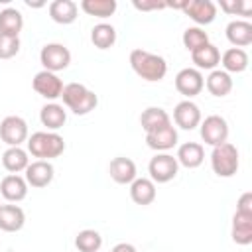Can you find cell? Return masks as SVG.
I'll return each instance as SVG.
<instances>
[{
	"mask_svg": "<svg viewBox=\"0 0 252 252\" xmlns=\"http://www.w3.org/2000/svg\"><path fill=\"white\" fill-rule=\"evenodd\" d=\"M2 165L6 171L10 173H20L26 171V167L30 165V158H28V150L20 148V146H12L2 154Z\"/></svg>",
	"mask_w": 252,
	"mask_h": 252,
	"instance_id": "obj_27",
	"label": "cell"
},
{
	"mask_svg": "<svg viewBox=\"0 0 252 252\" xmlns=\"http://www.w3.org/2000/svg\"><path fill=\"white\" fill-rule=\"evenodd\" d=\"M81 10L94 18H110L116 12V0H83Z\"/></svg>",
	"mask_w": 252,
	"mask_h": 252,
	"instance_id": "obj_31",
	"label": "cell"
},
{
	"mask_svg": "<svg viewBox=\"0 0 252 252\" xmlns=\"http://www.w3.org/2000/svg\"><path fill=\"white\" fill-rule=\"evenodd\" d=\"M226 39L234 47H246L252 43V24L248 20H232L226 26Z\"/></svg>",
	"mask_w": 252,
	"mask_h": 252,
	"instance_id": "obj_21",
	"label": "cell"
},
{
	"mask_svg": "<svg viewBox=\"0 0 252 252\" xmlns=\"http://www.w3.org/2000/svg\"><path fill=\"white\" fill-rule=\"evenodd\" d=\"M0 209H2V205H0Z\"/></svg>",
	"mask_w": 252,
	"mask_h": 252,
	"instance_id": "obj_38",
	"label": "cell"
},
{
	"mask_svg": "<svg viewBox=\"0 0 252 252\" xmlns=\"http://www.w3.org/2000/svg\"><path fill=\"white\" fill-rule=\"evenodd\" d=\"M148 171H150V179H152L154 183H167V181H171V179L177 175L179 163H177V159H175L171 154L159 152V154H156V156L150 159Z\"/></svg>",
	"mask_w": 252,
	"mask_h": 252,
	"instance_id": "obj_5",
	"label": "cell"
},
{
	"mask_svg": "<svg viewBox=\"0 0 252 252\" xmlns=\"http://www.w3.org/2000/svg\"><path fill=\"white\" fill-rule=\"evenodd\" d=\"M220 65L222 71L230 73H242L248 69V53L240 47H230L220 55Z\"/></svg>",
	"mask_w": 252,
	"mask_h": 252,
	"instance_id": "obj_26",
	"label": "cell"
},
{
	"mask_svg": "<svg viewBox=\"0 0 252 252\" xmlns=\"http://www.w3.org/2000/svg\"><path fill=\"white\" fill-rule=\"evenodd\" d=\"M183 45L189 49V51H195L199 49L201 45L209 43V33L203 30V28H197V26H191L183 32Z\"/></svg>",
	"mask_w": 252,
	"mask_h": 252,
	"instance_id": "obj_33",
	"label": "cell"
},
{
	"mask_svg": "<svg viewBox=\"0 0 252 252\" xmlns=\"http://www.w3.org/2000/svg\"><path fill=\"white\" fill-rule=\"evenodd\" d=\"M177 163L187 167V169H195L203 163L205 159V150L199 142H185L177 148V156H175Z\"/></svg>",
	"mask_w": 252,
	"mask_h": 252,
	"instance_id": "obj_18",
	"label": "cell"
},
{
	"mask_svg": "<svg viewBox=\"0 0 252 252\" xmlns=\"http://www.w3.org/2000/svg\"><path fill=\"white\" fill-rule=\"evenodd\" d=\"M20 51V37L0 33V59H12Z\"/></svg>",
	"mask_w": 252,
	"mask_h": 252,
	"instance_id": "obj_34",
	"label": "cell"
},
{
	"mask_svg": "<svg viewBox=\"0 0 252 252\" xmlns=\"http://www.w3.org/2000/svg\"><path fill=\"white\" fill-rule=\"evenodd\" d=\"M91 41H93V45L98 47V49H108V47H112V45L116 43V30H114V26L104 24V22L96 24V26L91 30Z\"/></svg>",
	"mask_w": 252,
	"mask_h": 252,
	"instance_id": "obj_30",
	"label": "cell"
},
{
	"mask_svg": "<svg viewBox=\"0 0 252 252\" xmlns=\"http://www.w3.org/2000/svg\"><path fill=\"white\" fill-rule=\"evenodd\" d=\"M134 8L136 10H142V12L144 10H161V8H167V2H163V0L161 2H158V0H146V2L144 0L142 2L140 0H134Z\"/></svg>",
	"mask_w": 252,
	"mask_h": 252,
	"instance_id": "obj_36",
	"label": "cell"
},
{
	"mask_svg": "<svg viewBox=\"0 0 252 252\" xmlns=\"http://www.w3.org/2000/svg\"><path fill=\"white\" fill-rule=\"evenodd\" d=\"M140 124H142V128L148 134V132H154V130H158L161 126L171 124V118H169V114L163 108H159V106H148L140 114Z\"/></svg>",
	"mask_w": 252,
	"mask_h": 252,
	"instance_id": "obj_28",
	"label": "cell"
},
{
	"mask_svg": "<svg viewBox=\"0 0 252 252\" xmlns=\"http://www.w3.org/2000/svg\"><path fill=\"white\" fill-rule=\"evenodd\" d=\"M199 132H201L203 142L215 148V146L226 142V138H228V124H226V120H224L222 116L211 114V116H207L205 120H201Z\"/></svg>",
	"mask_w": 252,
	"mask_h": 252,
	"instance_id": "obj_7",
	"label": "cell"
},
{
	"mask_svg": "<svg viewBox=\"0 0 252 252\" xmlns=\"http://www.w3.org/2000/svg\"><path fill=\"white\" fill-rule=\"evenodd\" d=\"M130 67L140 79H144L148 83H158L167 73V61L161 55L150 53L146 49L130 51Z\"/></svg>",
	"mask_w": 252,
	"mask_h": 252,
	"instance_id": "obj_1",
	"label": "cell"
},
{
	"mask_svg": "<svg viewBox=\"0 0 252 252\" xmlns=\"http://www.w3.org/2000/svg\"><path fill=\"white\" fill-rule=\"evenodd\" d=\"M191 59H193V63L197 65L199 71H201V69L213 71V69L220 63V51H219L217 45H213V43L209 41V43L201 45L199 49L191 51Z\"/></svg>",
	"mask_w": 252,
	"mask_h": 252,
	"instance_id": "obj_24",
	"label": "cell"
},
{
	"mask_svg": "<svg viewBox=\"0 0 252 252\" xmlns=\"http://www.w3.org/2000/svg\"><path fill=\"white\" fill-rule=\"evenodd\" d=\"M173 122L179 128H183V130L197 128L201 124V110H199V106L193 100H189V98L177 102L175 108H173Z\"/></svg>",
	"mask_w": 252,
	"mask_h": 252,
	"instance_id": "obj_13",
	"label": "cell"
},
{
	"mask_svg": "<svg viewBox=\"0 0 252 252\" xmlns=\"http://www.w3.org/2000/svg\"><path fill=\"white\" fill-rule=\"evenodd\" d=\"M39 61L45 71L57 73L69 67L71 63V51L63 43H45L39 51Z\"/></svg>",
	"mask_w": 252,
	"mask_h": 252,
	"instance_id": "obj_6",
	"label": "cell"
},
{
	"mask_svg": "<svg viewBox=\"0 0 252 252\" xmlns=\"http://www.w3.org/2000/svg\"><path fill=\"white\" fill-rule=\"evenodd\" d=\"M0 138L4 144H8V148L22 146L24 142H28V122L16 114L6 116L0 122Z\"/></svg>",
	"mask_w": 252,
	"mask_h": 252,
	"instance_id": "obj_8",
	"label": "cell"
},
{
	"mask_svg": "<svg viewBox=\"0 0 252 252\" xmlns=\"http://www.w3.org/2000/svg\"><path fill=\"white\" fill-rule=\"evenodd\" d=\"M63 104L77 116H85L91 110L96 108L98 104V96L94 94V91H91L89 87L81 85V83H69L63 87L61 93Z\"/></svg>",
	"mask_w": 252,
	"mask_h": 252,
	"instance_id": "obj_3",
	"label": "cell"
},
{
	"mask_svg": "<svg viewBox=\"0 0 252 252\" xmlns=\"http://www.w3.org/2000/svg\"><path fill=\"white\" fill-rule=\"evenodd\" d=\"M39 120L49 132H57L65 122H67V112L61 104L57 102H47L39 110Z\"/></svg>",
	"mask_w": 252,
	"mask_h": 252,
	"instance_id": "obj_22",
	"label": "cell"
},
{
	"mask_svg": "<svg viewBox=\"0 0 252 252\" xmlns=\"http://www.w3.org/2000/svg\"><path fill=\"white\" fill-rule=\"evenodd\" d=\"M65 152V140L57 132L39 130L28 136V154H32L37 159H53L59 158Z\"/></svg>",
	"mask_w": 252,
	"mask_h": 252,
	"instance_id": "obj_2",
	"label": "cell"
},
{
	"mask_svg": "<svg viewBox=\"0 0 252 252\" xmlns=\"http://www.w3.org/2000/svg\"><path fill=\"white\" fill-rule=\"evenodd\" d=\"M24 28V16L20 10L16 8H4L0 12V33H6V35H20Z\"/></svg>",
	"mask_w": 252,
	"mask_h": 252,
	"instance_id": "obj_29",
	"label": "cell"
},
{
	"mask_svg": "<svg viewBox=\"0 0 252 252\" xmlns=\"http://www.w3.org/2000/svg\"><path fill=\"white\" fill-rule=\"evenodd\" d=\"M205 87L203 73L195 67H185L175 75V89L191 100V96H197Z\"/></svg>",
	"mask_w": 252,
	"mask_h": 252,
	"instance_id": "obj_10",
	"label": "cell"
},
{
	"mask_svg": "<svg viewBox=\"0 0 252 252\" xmlns=\"http://www.w3.org/2000/svg\"><path fill=\"white\" fill-rule=\"evenodd\" d=\"M110 252H138V250H136V246L130 244V242H118Z\"/></svg>",
	"mask_w": 252,
	"mask_h": 252,
	"instance_id": "obj_37",
	"label": "cell"
},
{
	"mask_svg": "<svg viewBox=\"0 0 252 252\" xmlns=\"http://www.w3.org/2000/svg\"><path fill=\"white\" fill-rule=\"evenodd\" d=\"M75 246L79 252H98L102 246V236L93 228H85L75 236Z\"/></svg>",
	"mask_w": 252,
	"mask_h": 252,
	"instance_id": "obj_32",
	"label": "cell"
},
{
	"mask_svg": "<svg viewBox=\"0 0 252 252\" xmlns=\"http://www.w3.org/2000/svg\"><path fill=\"white\" fill-rule=\"evenodd\" d=\"M240 159H238V150L234 144L224 142L213 148L211 152V167L219 177H232L238 171Z\"/></svg>",
	"mask_w": 252,
	"mask_h": 252,
	"instance_id": "obj_4",
	"label": "cell"
},
{
	"mask_svg": "<svg viewBox=\"0 0 252 252\" xmlns=\"http://www.w3.org/2000/svg\"><path fill=\"white\" fill-rule=\"evenodd\" d=\"M232 240L240 246L252 242V211H236L232 217Z\"/></svg>",
	"mask_w": 252,
	"mask_h": 252,
	"instance_id": "obj_17",
	"label": "cell"
},
{
	"mask_svg": "<svg viewBox=\"0 0 252 252\" xmlns=\"http://www.w3.org/2000/svg\"><path fill=\"white\" fill-rule=\"evenodd\" d=\"M220 8L226 14H238V16H250L252 2L248 0H220Z\"/></svg>",
	"mask_w": 252,
	"mask_h": 252,
	"instance_id": "obj_35",
	"label": "cell"
},
{
	"mask_svg": "<svg viewBox=\"0 0 252 252\" xmlns=\"http://www.w3.org/2000/svg\"><path fill=\"white\" fill-rule=\"evenodd\" d=\"M26 224V213L18 205H2L0 209V230L18 232Z\"/></svg>",
	"mask_w": 252,
	"mask_h": 252,
	"instance_id": "obj_20",
	"label": "cell"
},
{
	"mask_svg": "<svg viewBox=\"0 0 252 252\" xmlns=\"http://www.w3.org/2000/svg\"><path fill=\"white\" fill-rule=\"evenodd\" d=\"M0 195L10 203H20L28 197V181L18 173L6 175L0 181Z\"/></svg>",
	"mask_w": 252,
	"mask_h": 252,
	"instance_id": "obj_14",
	"label": "cell"
},
{
	"mask_svg": "<svg viewBox=\"0 0 252 252\" xmlns=\"http://www.w3.org/2000/svg\"><path fill=\"white\" fill-rule=\"evenodd\" d=\"M146 144L156 152H167L177 144V130L173 124L161 126L154 132L146 134Z\"/></svg>",
	"mask_w": 252,
	"mask_h": 252,
	"instance_id": "obj_15",
	"label": "cell"
},
{
	"mask_svg": "<svg viewBox=\"0 0 252 252\" xmlns=\"http://www.w3.org/2000/svg\"><path fill=\"white\" fill-rule=\"evenodd\" d=\"M53 177H55V169H53L51 161H45V159L30 161V165L26 167V175H24L28 185H32L35 189L47 187L53 181Z\"/></svg>",
	"mask_w": 252,
	"mask_h": 252,
	"instance_id": "obj_12",
	"label": "cell"
},
{
	"mask_svg": "<svg viewBox=\"0 0 252 252\" xmlns=\"http://www.w3.org/2000/svg\"><path fill=\"white\" fill-rule=\"evenodd\" d=\"M130 199L136 205H152L156 201V183L150 177H136L130 183Z\"/></svg>",
	"mask_w": 252,
	"mask_h": 252,
	"instance_id": "obj_19",
	"label": "cell"
},
{
	"mask_svg": "<svg viewBox=\"0 0 252 252\" xmlns=\"http://www.w3.org/2000/svg\"><path fill=\"white\" fill-rule=\"evenodd\" d=\"M32 87H33V91L39 94V96H43V98H47V100H55V98H59L61 96V93H63V81L57 77V73H51V71H39V73H35V77H33V81H32Z\"/></svg>",
	"mask_w": 252,
	"mask_h": 252,
	"instance_id": "obj_9",
	"label": "cell"
},
{
	"mask_svg": "<svg viewBox=\"0 0 252 252\" xmlns=\"http://www.w3.org/2000/svg\"><path fill=\"white\" fill-rule=\"evenodd\" d=\"M183 12L199 26H209L217 18V4L211 0H187Z\"/></svg>",
	"mask_w": 252,
	"mask_h": 252,
	"instance_id": "obj_11",
	"label": "cell"
},
{
	"mask_svg": "<svg viewBox=\"0 0 252 252\" xmlns=\"http://www.w3.org/2000/svg\"><path fill=\"white\" fill-rule=\"evenodd\" d=\"M77 12H79V6L73 0H53L49 4V18L63 26L73 24L77 20Z\"/></svg>",
	"mask_w": 252,
	"mask_h": 252,
	"instance_id": "obj_23",
	"label": "cell"
},
{
	"mask_svg": "<svg viewBox=\"0 0 252 252\" xmlns=\"http://www.w3.org/2000/svg\"><path fill=\"white\" fill-rule=\"evenodd\" d=\"M205 87L213 96H226L232 91V77L222 69H213L205 79Z\"/></svg>",
	"mask_w": 252,
	"mask_h": 252,
	"instance_id": "obj_25",
	"label": "cell"
},
{
	"mask_svg": "<svg viewBox=\"0 0 252 252\" xmlns=\"http://www.w3.org/2000/svg\"><path fill=\"white\" fill-rule=\"evenodd\" d=\"M108 173H110V179L118 185H130L138 177L136 175V163L130 158H124V156H118L110 161Z\"/></svg>",
	"mask_w": 252,
	"mask_h": 252,
	"instance_id": "obj_16",
	"label": "cell"
}]
</instances>
